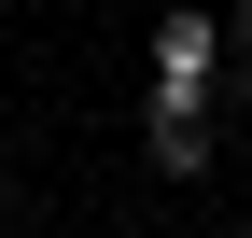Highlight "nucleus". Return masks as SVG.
<instances>
[{"label": "nucleus", "mask_w": 252, "mask_h": 238, "mask_svg": "<svg viewBox=\"0 0 252 238\" xmlns=\"http://www.w3.org/2000/svg\"><path fill=\"white\" fill-rule=\"evenodd\" d=\"M0 210H14V168H0Z\"/></svg>", "instance_id": "7ed1b4c3"}, {"label": "nucleus", "mask_w": 252, "mask_h": 238, "mask_svg": "<svg viewBox=\"0 0 252 238\" xmlns=\"http://www.w3.org/2000/svg\"><path fill=\"white\" fill-rule=\"evenodd\" d=\"M210 56H224V28H210V14H154V84L210 98Z\"/></svg>", "instance_id": "f03ea898"}, {"label": "nucleus", "mask_w": 252, "mask_h": 238, "mask_svg": "<svg viewBox=\"0 0 252 238\" xmlns=\"http://www.w3.org/2000/svg\"><path fill=\"white\" fill-rule=\"evenodd\" d=\"M238 56H252V14H238Z\"/></svg>", "instance_id": "20e7f679"}, {"label": "nucleus", "mask_w": 252, "mask_h": 238, "mask_svg": "<svg viewBox=\"0 0 252 238\" xmlns=\"http://www.w3.org/2000/svg\"><path fill=\"white\" fill-rule=\"evenodd\" d=\"M140 140H154V168H168V182H196V168H210V98H182V84H154Z\"/></svg>", "instance_id": "f257e3e1"}]
</instances>
